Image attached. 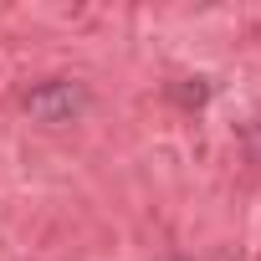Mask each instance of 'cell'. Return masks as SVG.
Instances as JSON below:
<instances>
[{
  "label": "cell",
  "instance_id": "cell-3",
  "mask_svg": "<svg viewBox=\"0 0 261 261\" xmlns=\"http://www.w3.org/2000/svg\"><path fill=\"white\" fill-rule=\"evenodd\" d=\"M241 149H246V164H256V169H261V118L241 123Z\"/></svg>",
  "mask_w": 261,
  "mask_h": 261
},
{
  "label": "cell",
  "instance_id": "cell-2",
  "mask_svg": "<svg viewBox=\"0 0 261 261\" xmlns=\"http://www.w3.org/2000/svg\"><path fill=\"white\" fill-rule=\"evenodd\" d=\"M169 97H174L185 113H200V108L215 97V87H210V77H179V82H169Z\"/></svg>",
  "mask_w": 261,
  "mask_h": 261
},
{
  "label": "cell",
  "instance_id": "cell-1",
  "mask_svg": "<svg viewBox=\"0 0 261 261\" xmlns=\"http://www.w3.org/2000/svg\"><path fill=\"white\" fill-rule=\"evenodd\" d=\"M87 102H92V92H87V82H77V77H46V82H36V87L21 97L26 118L41 123V128H67V123H77V118L87 113Z\"/></svg>",
  "mask_w": 261,
  "mask_h": 261
}]
</instances>
